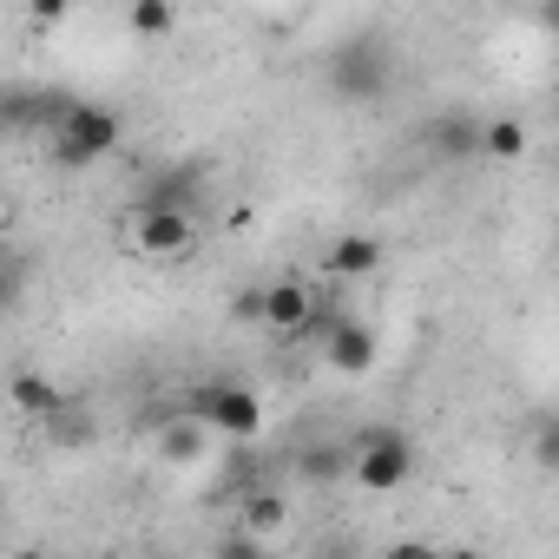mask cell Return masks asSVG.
<instances>
[{
	"label": "cell",
	"mask_w": 559,
	"mask_h": 559,
	"mask_svg": "<svg viewBox=\"0 0 559 559\" xmlns=\"http://www.w3.org/2000/svg\"><path fill=\"white\" fill-rule=\"evenodd\" d=\"M323 86H330L336 106H376V99L395 86V53H389V40H382V34H349V40L330 53Z\"/></svg>",
	"instance_id": "cell-1"
},
{
	"label": "cell",
	"mask_w": 559,
	"mask_h": 559,
	"mask_svg": "<svg viewBox=\"0 0 559 559\" xmlns=\"http://www.w3.org/2000/svg\"><path fill=\"white\" fill-rule=\"evenodd\" d=\"M119 237H126V250L145 257V263H178V257L198 250V224H191L185 204H145V198H139V204L126 211Z\"/></svg>",
	"instance_id": "cell-2"
},
{
	"label": "cell",
	"mask_w": 559,
	"mask_h": 559,
	"mask_svg": "<svg viewBox=\"0 0 559 559\" xmlns=\"http://www.w3.org/2000/svg\"><path fill=\"white\" fill-rule=\"evenodd\" d=\"M349 474H356L369 493H395V487H408V480H415V441H408V428H395V421H369V428L349 441Z\"/></svg>",
	"instance_id": "cell-3"
},
{
	"label": "cell",
	"mask_w": 559,
	"mask_h": 559,
	"mask_svg": "<svg viewBox=\"0 0 559 559\" xmlns=\"http://www.w3.org/2000/svg\"><path fill=\"white\" fill-rule=\"evenodd\" d=\"M119 132H126V119H119L112 106H86V99H73V112L47 132V145H53V165L86 171V165H99V158L119 145Z\"/></svg>",
	"instance_id": "cell-4"
},
{
	"label": "cell",
	"mask_w": 559,
	"mask_h": 559,
	"mask_svg": "<svg viewBox=\"0 0 559 559\" xmlns=\"http://www.w3.org/2000/svg\"><path fill=\"white\" fill-rule=\"evenodd\" d=\"M185 408H198L224 441H257L263 435V395L243 389V382H204L185 395Z\"/></svg>",
	"instance_id": "cell-5"
},
{
	"label": "cell",
	"mask_w": 559,
	"mask_h": 559,
	"mask_svg": "<svg viewBox=\"0 0 559 559\" xmlns=\"http://www.w3.org/2000/svg\"><path fill=\"white\" fill-rule=\"evenodd\" d=\"M317 310H323V290L304 284V276H276V284L257 290V323L270 336H310Z\"/></svg>",
	"instance_id": "cell-6"
},
{
	"label": "cell",
	"mask_w": 559,
	"mask_h": 559,
	"mask_svg": "<svg viewBox=\"0 0 559 559\" xmlns=\"http://www.w3.org/2000/svg\"><path fill=\"white\" fill-rule=\"evenodd\" d=\"M224 435L198 415V408H171L165 421H158V435H152V448H158V461H171V467H198L211 448H217Z\"/></svg>",
	"instance_id": "cell-7"
},
{
	"label": "cell",
	"mask_w": 559,
	"mask_h": 559,
	"mask_svg": "<svg viewBox=\"0 0 559 559\" xmlns=\"http://www.w3.org/2000/svg\"><path fill=\"white\" fill-rule=\"evenodd\" d=\"M317 349H323V362H330L336 376H369V369H376V356H382V336H376V323L343 317Z\"/></svg>",
	"instance_id": "cell-8"
},
{
	"label": "cell",
	"mask_w": 559,
	"mask_h": 559,
	"mask_svg": "<svg viewBox=\"0 0 559 559\" xmlns=\"http://www.w3.org/2000/svg\"><path fill=\"white\" fill-rule=\"evenodd\" d=\"M480 126H487V119H474V112L448 106V112L421 119V145H428L435 158H474V152H480Z\"/></svg>",
	"instance_id": "cell-9"
},
{
	"label": "cell",
	"mask_w": 559,
	"mask_h": 559,
	"mask_svg": "<svg viewBox=\"0 0 559 559\" xmlns=\"http://www.w3.org/2000/svg\"><path fill=\"white\" fill-rule=\"evenodd\" d=\"M323 270L336 276V284H362V276L382 270V237H369V230H343V237L323 250Z\"/></svg>",
	"instance_id": "cell-10"
},
{
	"label": "cell",
	"mask_w": 559,
	"mask_h": 559,
	"mask_svg": "<svg viewBox=\"0 0 559 559\" xmlns=\"http://www.w3.org/2000/svg\"><path fill=\"white\" fill-rule=\"evenodd\" d=\"M8 395H14V408H21V415H34V421H53V415L67 408L60 382H47V376H34V369H21V376L8 382Z\"/></svg>",
	"instance_id": "cell-11"
},
{
	"label": "cell",
	"mask_w": 559,
	"mask_h": 559,
	"mask_svg": "<svg viewBox=\"0 0 559 559\" xmlns=\"http://www.w3.org/2000/svg\"><path fill=\"white\" fill-rule=\"evenodd\" d=\"M526 145H533V132H526V119H513V112H500V119H487V126H480V152H487V158H500V165L526 158Z\"/></svg>",
	"instance_id": "cell-12"
},
{
	"label": "cell",
	"mask_w": 559,
	"mask_h": 559,
	"mask_svg": "<svg viewBox=\"0 0 559 559\" xmlns=\"http://www.w3.org/2000/svg\"><path fill=\"white\" fill-rule=\"evenodd\" d=\"M171 27H178V8H171V0H126V34L165 40Z\"/></svg>",
	"instance_id": "cell-13"
},
{
	"label": "cell",
	"mask_w": 559,
	"mask_h": 559,
	"mask_svg": "<svg viewBox=\"0 0 559 559\" xmlns=\"http://www.w3.org/2000/svg\"><path fill=\"white\" fill-rule=\"evenodd\" d=\"M243 526H250L257 539H276V533L290 526V500H284V493H250V500H243Z\"/></svg>",
	"instance_id": "cell-14"
},
{
	"label": "cell",
	"mask_w": 559,
	"mask_h": 559,
	"mask_svg": "<svg viewBox=\"0 0 559 559\" xmlns=\"http://www.w3.org/2000/svg\"><path fill=\"white\" fill-rule=\"evenodd\" d=\"M191 178H198V165H178V171H158V178H145V191H139V198H145V204H185V198H191V191H185Z\"/></svg>",
	"instance_id": "cell-15"
},
{
	"label": "cell",
	"mask_w": 559,
	"mask_h": 559,
	"mask_svg": "<svg viewBox=\"0 0 559 559\" xmlns=\"http://www.w3.org/2000/svg\"><path fill=\"white\" fill-rule=\"evenodd\" d=\"M304 474H310V480L349 474V448H310V454H304Z\"/></svg>",
	"instance_id": "cell-16"
},
{
	"label": "cell",
	"mask_w": 559,
	"mask_h": 559,
	"mask_svg": "<svg viewBox=\"0 0 559 559\" xmlns=\"http://www.w3.org/2000/svg\"><path fill=\"white\" fill-rule=\"evenodd\" d=\"M67 14H73V0H27V21L34 27H60Z\"/></svg>",
	"instance_id": "cell-17"
},
{
	"label": "cell",
	"mask_w": 559,
	"mask_h": 559,
	"mask_svg": "<svg viewBox=\"0 0 559 559\" xmlns=\"http://www.w3.org/2000/svg\"><path fill=\"white\" fill-rule=\"evenodd\" d=\"M533 461H539V467H559V428H546V435L533 441Z\"/></svg>",
	"instance_id": "cell-18"
},
{
	"label": "cell",
	"mask_w": 559,
	"mask_h": 559,
	"mask_svg": "<svg viewBox=\"0 0 559 559\" xmlns=\"http://www.w3.org/2000/svg\"><path fill=\"white\" fill-rule=\"evenodd\" d=\"M546 27H559V0H546Z\"/></svg>",
	"instance_id": "cell-19"
}]
</instances>
